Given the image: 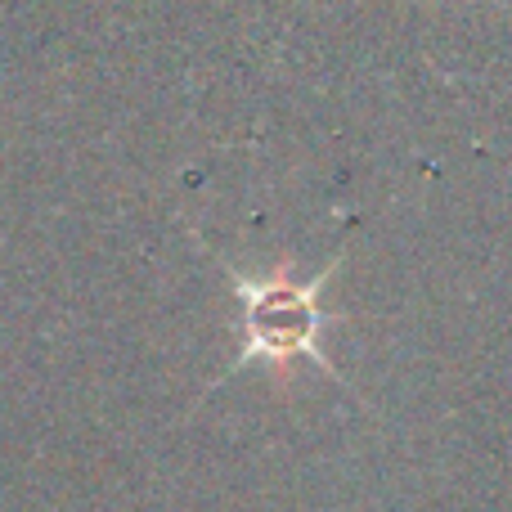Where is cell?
Masks as SVG:
<instances>
[{
  "mask_svg": "<svg viewBox=\"0 0 512 512\" xmlns=\"http://www.w3.org/2000/svg\"><path fill=\"white\" fill-rule=\"evenodd\" d=\"M342 265V256L324 265L315 279H292V274H265V279H248V274L230 270V288L234 301H239V328H243V346L230 364V378L252 364H270V369H283V364H315L328 378H342V373L328 364L324 346V283L333 279V270Z\"/></svg>",
  "mask_w": 512,
  "mask_h": 512,
  "instance_id": "cell-1",
  "label": "cell"
}]
</instances>
